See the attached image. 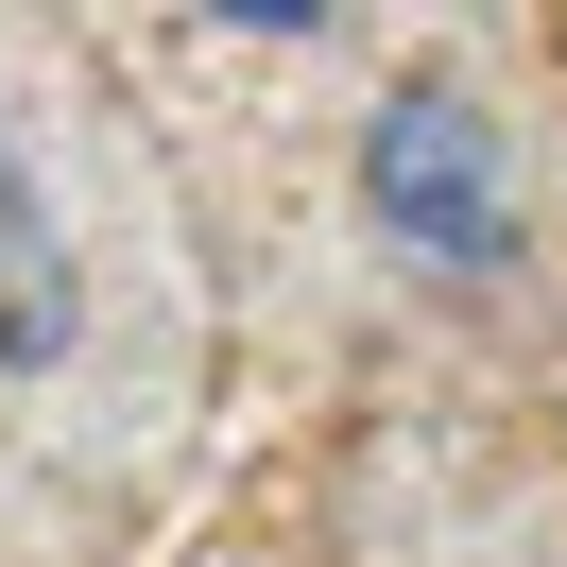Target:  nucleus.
<instances>
[{"label": "nucleus", "mask_w": 567, "mask_h": 567, "mask_svg": "<svg viewBox=\"0 0 567 567\" xmlns=\"http://www.w3.org/2000/svg\"><path fill=\"white\" fill-rule=\"evenodd\" d=\"M361 207L413 258H447V276H498L516 258V155H498V121L464 86H395L379 138H361Z\"/></svg>", "instance_id": "obj_1"}, {"label": "nucleus", "mask_w": 567, "mask_h": 567, "mask_svg": "<svg viewBox=\"0 0 567 567\" xmlns=\"http://www.w3.org/2000/svg\"><path fill=\"white\" fill-rule=\"evenodd\" d=\"M52 344H70V241H52L35 173L0 155V361H52Z\"/></svg>", "instance_id": "obj_2"}]
</instances>
